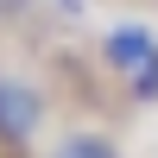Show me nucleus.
<instances>
[{
  "mask_svg": "<svg viewBox=\"0 0 158 158\" xmlns=\"http://www.w3.org/2000/svg\"><path fill=\"white\" fill-rule=\"evenodd\" d=\"M44 127V89L25 76H0V146H32Z\"/></svg>",
  "mask_w": 158,
  "mask_h": 158,
  "instance_id": "obj_1",
  "label": "nucleus"
},
{
  "mask_svg": "<svg viewBox=\"0 0 158 158\" xmlns=\"http://www.w3.org/2000/svg\"><path fill=\"white\" fill-rule=\"evenodd\" d=\"M51 158H120V152H114L108 133H70V139H57Z\"/></svg>",
  "mask_w": 158,
  "mask_h": 158,
  "instance_id": "obj_3",
  "label": "nucleus"
},
{
  "mask_svg": "<svg viewBox=\"0 0 158 158\" xmlns=\"http://www.w3.org/2000/svg\"><path fill=\"white\" fill-rule=\"evenodd\" d=\"M152 57H158V38L146 32V25H120V32L108 38V63L114 70H146Z\"/></svg>",
  "mask_w": 158,
  "mask_h": 158,
  "instance_id": "obj_2",
  "label": "nucleus"
}]
</instances>
